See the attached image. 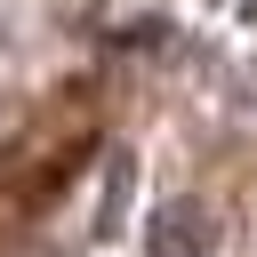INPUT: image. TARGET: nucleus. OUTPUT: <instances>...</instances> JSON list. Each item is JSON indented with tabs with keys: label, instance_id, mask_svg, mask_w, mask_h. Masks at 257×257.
Returning <instances> with one entry per match:
<instances>
[{
	"label": "nucleus",
	"instance_id": "1",
	"mask_svg": "<svg viewBox=\"0 0 257 257\" xmlns=\"http://www.w3.org/2000/svg\"><path fill=\"white\" fill-rule=\"evenodd\" d=\"M217 249V209L209 201H169L153 217V257H209Z\"/></svg>",
	"mask_w": 257,
	"mask_h": 257
}]
</instances>
